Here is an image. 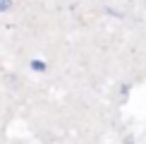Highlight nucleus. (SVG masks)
I'll return each mask as SVG.
<instances>
[{"instance_id":"nucleus-1","label":"nucleus","mask_w":146,"mask_h":144,"mask_svg":"<svg viewBox=\"0 0 146 144\" xmlns=\"http://www.w3.org/2000/svg\"><path fill=\"white\" fill-rule=\"evenodd\" d=\"M10 7H12V0H0V12H5Z\"/></svg>"}]
</instances>
